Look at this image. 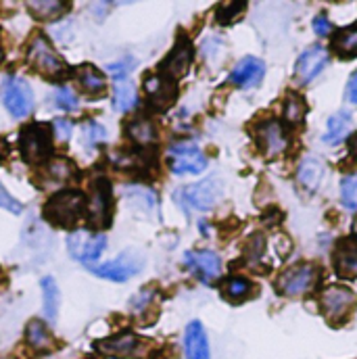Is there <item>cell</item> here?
Here are the masks:
<instances>
[{
  "label": "cell",
  "mask_w": 357,
  "mask_h": 359,
  "mask_svg": "<svg viewBox=\"0 0 357 359\" xmlns=\"http://www.w3.org/2000/svg\"><path fill=\"white\" fill-rule=\"evenodd\" d=\"M318 282V269L314 264H297L295 268H288L280 273L276 288L284 297H301L309 292Z\"/></svg>",
  "instance_id": "obj_7"
},
{
  "label": "cell",
  "mask_w": 357,
  "mask_h": 359,
  "mask_svg": "<svg viewBox=\"0 0 357 359\" xmlns=\"http://www.w3.org/2000/svg\"><path fill=\"white\" fill-rule=\"evenodd\" d=\"M2 98L13 117H27L34 109V92L23 78H6Z\"/></svg>",
  "instance_id": "obj_11"
},
{
  "label": "cell",
  "mask_w": 357,
  "mask_h": 359,
  "mask_svg": "<svg viewBox=\"0 0 357 359\" xmlns=\"http://www.w3.org/2000/svg\"><path fill=\"white\" fill-rule=\"evenodd\" d=\"M136 104V88L128 78L115 80V88H113V107L119 113H128L132 107Z\"/></svg>",
  "instance_id": "obj_29"
},
{
  "label": "cell",
  "mask_w": 357,
  "mask_h": 359,
  "mask_svg": "<svg viewBox=\"0 0 357 359\" xmlns=\"http://www.w3.org/2000/svg\"><path fill=\"white\" fill-rule=\"evenodd\" d=\"M44 165H46V168H44V180H46L50 186H55V184H65V182L76 178V174H78L76 165H74L69 159H65V157L50 159V161H46Z\"/></svg>",
  "instance_id": "obj_23"
},
{
  "label": "cell",
  "mask_w": 357,
  "mask_h": 359,
  "mask_svg": "<svg viewBox=\"0 0 357 359\" xmlns=\"http://www.w3.org/2000/svg\"><path fill=\"white\" fill-rule=\"evenodd\" d=\"M190 63H192V44H190V40L180 38L176 46H174V50L168 55V59H163L159 74H163L166 78L176 82V80L184 78L188 74Z\"/></svg>",
  "instance_id": "obj_16"
},
{
  "label": "cell",
  "mask_w": 357,
  "mask_h": 359,
  "mask_svg": "<svg viewBox=\"0 0 357 359\" xmlns=\"http://www.w3.org/2000/svg\"><path fill=\"white\" fill-rule=\"evenodd\" d=\"M55 104L61 109V111H74V109H78V104H80V100H78V96L74 94V90L69 88V86H61V88H57L55 92Z\"/></svg>",
  "instance_id": "obj_35"
},
{
  "label": "cell",
  "mask_w": 357,
  "mask_h": 359,
  "mask_svg": "<svg viewBox=\"0 0 357 359\" xmlns=\"http://www.w3.org/2000/svg\"><path fill=\"white\" fill-rule=\"evenodd\" d=\"M345 96H347V100H349V102L357 104V72L351 76V78H349V82H347Z\"/></svg>",
  "instance_id": "obj_39"
},
{
  "label": "cell",
  "mask_w": 357,
  "mask_h": 359,
  "mask_svg": "<svg viewBox=\"0 0 357 359\" xmlns=\"http://www.w3.org/2000/svg\"><path fill=\"white\" fill-rule=\"evenodd\" d=\"M332 48L343 59L357 57V23L341 29V32H337V36L332 38Z\"/></svg>",
  "instance_id": "obj_28"
},
{
  "label": "cell",
  "mask_w": 357,
  "mask_h": 359,
  "mask_svg": "<svg viewBox=\"0 0 357 359\" xmlns=\"http://www.w3.org/2000/svg\"><path fill=\"white\" fill-rule=\"evenodd\" d=\"M245 8H247V4H243V2H226V4H220V8H217V21L224 23V25L234 23L243 15Z\"/></svg>",
  "instance_id": "obj_34"
},
{
  "label": "cell",
  "mask_w": 357,
  "mask_h": 359,
  "mask_svg": "<svg viewBox=\"0 0 357 359\" xmlns=\"http://www.w3.org/2000/svg\"><path fill=\"white\" fill-rule=\"evenodd\" d=\"M144 92H147L149 102L155 109H168L176 100L178 86L174 80L166 78L163 74H155V76H149L144 80Z\"/></svg>",
  "instance_id": "obj_17"
},
{
  "label": "cell",
  "mask_w": 357,
  "mask_h": 359,
  "mask_svg": "<svg viewBox=\"0 0 357 359\" xmlns=\"http://www.w3.org/2000/svg\"><path fill=\"white\" fill-rule=\"evenodd\" d=\"M67 8H69V4L59 2V0H34V2H27V11L40 21H55L61 15H65Z\"/></svg>",
  "instance_id": "obj_27"
},
{
  "label": "cell",
  "mask_w": 357,
  "mask_h": 359,
  "mask_svg": "<svg viewBox=\"0 0 357 359\" xmlns=\"http://www.w3.org/2000/svg\"><path fill=\"white\" fill-rule=\"evenodd\" d=\"M349 130H351V117H349V113H345V111L335 113L328 119V123H326V132L322 134V142H326V144H339L341 140L347 138Z\"/></svg>",
  "instance_id": "obj_25"
},
{
  "label": "cell",
  "mask_w": 357,
  "mask_h": 359,
  "mask_svg": "<svg viewBox=\"0 0 357 359\" xmlns=\"http://www.w3.org/2000/svg\"><path fill=\"white\" fill-rule=\"evenodd\" d=\"M324 176H326V165L318 157H305L297 172V180H299L301 188L307 192H316Z\"/></svg>",
  "instance_id": "obj_20"
},
{
  "label": "cell",
  "mask_w": 357,
  "mask_h": 359,
  "mask_svg": "<svg viewBox=\"0 0 357 359\" xmlns=\"http://www.w3.org/2000/svg\"><path fill=\"white\" fill-rule=\"evenodd\" d=\"M207 168V157L194 142H176L170 147V170L176 176L201 174Z\"/></svg>",
  "instance_id": "obj_10"
},
{
  "label": "cell",
  "mask_w": 357,
  "mask_h": 359,
  "mask_svg": "<svg viewBox=\"0 0 357 359\" xmlns=\"http://www.w3.org/2000/svg\"><path fill=\"white\" fill-rule=\"evenodd\" d=\"M266 76V65L257 57H245L236 63V67L230 74V84L236 88H253L257 86Z\"/></svg>",
  "instance_id": "obj_18"
},
{
  "label": "cell",
  "mask_w": 357,
  "mask_h": 359,
  "mask_svg": "<svg viewBox=\"0 0 357 359\" xmlns=\"http://www.w3.org/2000/svg\"><path fill=\"white\" fill-rule=\"evenodd\" d=\"M88 213V198L80 190H61L44 205V217L61 228H74Z\"/></svg>",
  "instance_id": "obj_1"
},
{
  "label": "cell",
  "mask_w": 357,
  "mask_h": 359,
  "mask_svg": "<svg viewBox=\"0 0 357 359\" xmlns=\"http://www.w3.org/2000/svg\"><path fill=\"white\" fill-rule=\"evenodd\" d=\"M78 82H80V86L82 90L86 92V94H102L105 88H107V82H105V76L96 69V67H92V65H82L80 69H78Z\"/></svg>",
  "instance_id": "obj_30"
},
{
  "label": "cell",
  "mask_w": 357,
  "mask_h": 359,
  "mask_svg": "<svg viewBox=\"0 0 357 359\" xmlns=\"http://www.w3.org/2000/svg\"><path fill=\"white\" fill-rule=\"evenodd\" d=\"M0 209H6V211H11V213H15V215H19L21 211H23V205L0 184Z\"/></svg>",
  "instance_id": "obj_36"
},
{
  "label": "cell",
  "mask_w": 357,
  "mask_h": 359,
  "mask_svg": "<svg viewBox=\"0 0 357 359\" xmlns=\"http://www.w3.org/2000/svg\"><path fill=\"white\" fill-rule=\"evenodd\" d=\"M222 194H224L222 182L217 178H209L198 182V184L180 188L176 192V201L186 211H190V209L192 211H209L217 205Z\"/></svg>",
  "instance_id": "obj_3"
},
{
  "label": "cell",
  "mask_w": 357,
  "mask_h": 359,
  "mask_svg": "<svg viewBox=\"0 0 357 359\" xmlns=\"http://www.w3.org/2000/svg\"><path fill=\"white\" fill-rule=\"evenodd\" d=\"M55 128L59 130V132H57V136H59L61 140H69V136H72V123H69V121L59 119V121L55 123Z\"/></svg>",
  "instance_id": "obj_40"
},
{
  "label": "cell",
  "mask_w": 357,
  "mask_h": 359,
  "mask_svg": "<svg viewBox=\"0 0 357 359\" xmlns=\"http://www.w3.org/2000/svg\"><path fill=\"white\" fill-rule=\"evenodd\" d=\"M320 303H322V311H324L326 320L332 324H341L353 311V307L357 305V297L356 292L347 286L330 284L322 290Z\"/></svg>",
  "instance_id": "obj_4"
},
{
  "label": "cell",
  "mask_w": 357,
  "mask_h": 359,
  "mask_svg": "<svg viewBox=\"0 0 357 359\" xmlns=\"http://www.w3.org/2000/svg\"><path fill=\"white\" fill-rule=\"evenodd\" d=\"M186 359H209V341L201 322H190L184 332Z\"/></svg>",
  "instance_id": "obj_19"
},
{
  "label": "cell",
  "mask_w": 357,
  "mask_h": 359,
  "mask_svg": "<svg viewBox=\"0 0 357 359\" xmlns=\"http://www.w3.org/2000/svg\"><path fill=\"white\" fill-rule=\"evenodd\" d=\"M96 351H100L102 355H109V358L140 359L147 355L149 345H147V341H142L134 332H119L115 337L98 341L96 343Z\"/></svg>",
  "instance_id": "obj_6"
},
{
  "label": "cell",
  "mask_w": 357,
  "mask_h": 359,
  "mask_svg": "<svg viewBox=\"0 0 357 359\" xmlns=\"http://www.w3.org/2000/svg\"><path fill=\"white\" fill-rule=\"evenodd\" d=\"M335 266L339 276L343 278H357V238L343 241L335 253Z\"/></svg>",
  "instance_id": "obj_21"
},
{
  "label": "cell",
  "mask_w": 357,
  "mask_h": 359,
  "mask_svg": "<svg viewBox=\"0 0 357 359\" xmlns=\"http://www.w3.org/2000/svg\"><path fill=\"white\" fill-rule=\"evenodd\" d=\"M29 65L46 78H59L65 72V61L53 48V44L44 36H36L27 50Z\"/></svg>",
  "instance_id": "obj_5"
},
{
  "label": "cell",
  "mask_w": 357,
  "mask_h": 359,
  "mask_svg": "<svg viewBox=\"0 0 357 359\" xmlns=\"http://www.w3.org/2000/svg\"><path fill=\"white\" fill-rule=\"evenodd\" d=\"M351 153H356L357 155V136L351 140Z\"/></svg>",
  "instance_id": "obj_41"
},
{
  "label": "cell",
  "mask_w": 357,
  "mask_h": 359,
  "mask_svg": "<svg viewBox=\"0 0 357 359\" xmlns=\"http://www.w3.org/2000/svg\"><path fill=\"white\" fill-rule=\"evenodd\" d=\"M111 207H113V192L111 184L105 178L92 182L88 198V222L92 228L102 230L111 224Z\"/></svg>",
  "instance_id": "obj_9"
},
{
  "label": "cell",
  "mask_w": 357,
  "mask_h": 359,
  "mask_svg": "<svg viewBox=\"0 0 357 359\" xmlns=\"http://www.w3.org/2000/svg\"><path fill=\"white\" fill-rule=\"evenodd\" d=\"M314 32H316L318 36H330L332 25H330V21H328L324 15H320V17L314 19Z\"/></svg>",
  "instance_id": "obj_38"
},
{
  "label": "cell",
  "mask_w": 357,
  "mask_h": 359,
  "mask_svg": "<svg viewBox=\"0 0 357 359\" xmlns=\"http://www.w3.org/2000/svg\"><path fill=\"white\" fill-rule=\"evenodd\" d=\"M128 138L138 147H151L157 142V128L149 117H136L126 128Z\"/></svg>",
  "instance_id": "obj_22"
},
{
  "label": "cell",
  "mask_w": 357,
  "mask_h": 359,
  "mask_svg": "<svg viewBox=\"0 0 357 359\" xmlns=\"http://www.w3.org/2000/svg\"><path fill=\"white\" fill-rule=\"evenodd\" d=\"M40 286H42V297H44V318L48 320V324H55L59 318V309H61L59 286L50 276H44Z\"/></svg>",
  "instance_id": "obj_24"
},
{
  "label": "cell",
  "mask_w": 357,
  "mask_h": 359,
  "mask_svg": "<svg viewBox=\"0 0 357 359\" xmlns=\"http://www.w3.org/2000/svg\"><path fill=\"white\" fill-rule=\"evenodd\" d=\"M307 113V104L299 94H288L284 100V119L290 126H299L305 119Z\"/></svg>",
  "instance_id": "obj_32"
},
{
  "label": "cell",
  "mask_w": 357,
  "mask_h": 359,
  "mask_svg": "<svg viewBox=\"0 0 357 359\" xmlns=\"http://www.w3.org/2000/svg\"><path fill=\"white\" fill-rule=\"evenodd\" d=\"M255 140H257L260 151L268 159L280 157L288 149V142H290L284 126L278 119H266V121H262L257 126V130H255Z\"/></svg>",
  "instance_id": "obj_12"
},
{
  "label": "cell",
  "mask_w": 357,
  "mask_h": 359,
  "mask_svg": "<svg viewBox=\"0 0 357 359\" xmlns=\"http://www.w3.org/2000/svg\"><path fill=\"white\" fill-rule=\"evenodd\" d=\"M107 69H109V74L115 80H121V78H128V74L134 69V61L132 59H126V61H119V63H111Z\"/></svg>",
  "instance_id": "obj_37"
},
{
  "label": "cell",
  "mask_w": 357,
  "mask_h": 359,
  "mask_svg": "<svg viewBox=\"0 0 357 359\" xmlns=\"http://www.w3.org/2000/svg\"><path fill=\"white\" fill-rule=\"evenodd\" d=\"M222 292L228 301L232 303H238V301H245L247 297H251L253 292V284L247 280V278H241V276H232L224 282L222 286Z\"/></svg>",
  "instance_id": "obj_31"
},
{
  "label": "cell",
  "mask_w": 357,
  "mask_h": 359,
  "mask_svg": "<svg viewBox=\"0 0 357 359\" xmlns=\"http://www.w3.org/2000/svg\"><path fill=\"white\" fill-rule=\"evenodd\" d=\"M25 341L34 351H48L53 349V334L42 320H32L25 328Z\"/></svg>",
  "instance_id": "obj_26"
},
{
  "label": "cell",
  "mask_w": 357,
  "mask_h": 359,
  "mask_svg": "<svg viewBox=\"0 0 357 359\" xmlns=\"http://www.w3.org/2000/svg\"><path fill=\"white\" fill-rule=\"evenodd\" d=\"M88 269L98 278H105L111 282H126L142 269V264L134 253H123L117 259H111L98 266H88Z\"/></svg>",
  "instance_id": "obj_14"
},
{
  "label": "cell",
  "mask_w": 357,
  "mask_h": 359,
  "mask_svg": "<svg viewBox=\"0 0 357 359\" xmlns=\"http://www.w3.org/2000/svg\"><path fill=\"white\" fill-rule=\"evenodd\" d=\"M328 59H330V55L324 46L316 44L311 48H307L295 65V80L301 86H307L324 72V67L328 65Z\"/></svg>",
  "instance_id": "obj_15"
},
{
  "label": "cell",
  "mask_w": 357,
  "mask_h": 359,
  "mask_svg": "<svg viewBox=\"0 0 357 359\" xmlns=\"http://www.w3.org/2000/svg\"><path fill=\"white\" fill-rule=\"evenodd\" d=\"M341 203L347 209L357 211V174H351L341 182Z\"/></svg>",
  "instance_id": "obj_33"
},
{
  "label": "cell",
  "mask_w": 357,
  "mask_h": 359,
  "mask_svg": "<svg viewBox=\"0 0 357 359\" xmlns=\"http://www.w3.org/2000/svg\"><path fill=\"white\" fill-rule=\"evenodd\" d=\"M107 247V236L90 230H76L67 236V251L76 262L94 264Z\"/></svg>",
  "instance_id": "obj_8"
},
{
  "label": "cell",
  "mask_w": 357,
  "mask_h": 359,
  "mask_svg": "<svg viewBox=\"0 0 357 359\" xmlns=\"http://www.w3.org/2000/svg\"><path fill=\"white\" fill-rule=\"evenodd\" d=\"M184 266L203 284H213L222 273V262L213 251H188Z\"/></svg>",
  "instance_id": "obj_13"
},
{
  "label": "cell",
  "mask_w": 357,
  "mask_h": 359,
  "mask_svg": "<svg viewBox=\"0 0 357 359\" xmlns=\"http://www.w3.org/2000/svg\"><path fill=\"white\" fill-rule=\"evenodd\" d=\"M53 136H55V128L48 123L25 126L19 134L21 157L32 165L48 161V157L53 153Z\"/></svg>",
  "instance_id": "obj_2"
}]
</instances>
